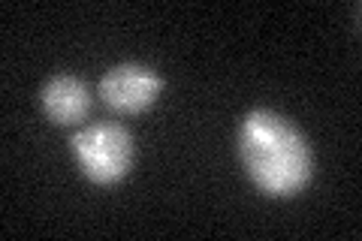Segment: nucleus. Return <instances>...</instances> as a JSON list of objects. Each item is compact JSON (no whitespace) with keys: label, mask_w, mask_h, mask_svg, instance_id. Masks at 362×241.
Listing matches in <instances>:
<instances>
[{"label":"nucleus","mask_w":362,"mask_h":241,"mask_svg":"<svg viewBox=\"0 0 362 241\" xmlns=\"http://www.w3.org/2000/svg\"><path fill=\"white\" fill-rule=\"evenodd\" d=\"M90 88L70 73H58L40 90V106L54 127H73L90 112Z\"/></svg>","instance_id":"4"},{"label":"nucleus","mask_w":362,"mask_h":241,"mask_svg":"<svg viewBox=\"0 0 362 241\" xmlns=\"http://www.w3.org/2000/svg\"><path fill=\"white\" fill-rule=\"evenodd\" d=\"M100 100L118 114H139L163 94V76L145 64H118L100 78Z\"/></svg>","instance_id":"3"},{"label":"nucleus","mask_w":362,"mask_h":241,"mask_svg":"<svg viewBox=\"0 0 362 241\" xmlns=\"http://www.w3.org/2000/svg\"><path fill=\"white\" fill-rule=\"evenodd\" d=\"M239 157L247 178L266 196L290 199L308 187L314 175L308 139L284 114L272 109H254L245 114L239 127Z\"/></svg>","instance_id":"1"},{"label":"nucleus","mask_w":362,"mask_h":241,"mask_svg":"<svg viewBox=\"0 0 362 241\" xmlns=\"http://www.w3.org/2000/svg\"><path fill=\"white\" fill-rule=\"evenodd\" d=\"M70 148L78 169L94 184H118L130 172L136 157L133 133L112 121H97L88 124V127H78L70 136Z\"/></svg>","instance_id":"2"}]
</instances>
